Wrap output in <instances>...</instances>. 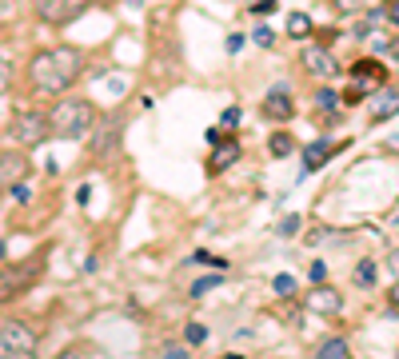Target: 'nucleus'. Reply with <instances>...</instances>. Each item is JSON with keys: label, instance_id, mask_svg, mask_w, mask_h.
<instances>
[{"label": "nucleus", "instance_id": "obj_1", "mask_svg": "<svg viewBox=\"0 0 399 359\" xmlns=\"http://www.w3.org/2000/svg\"><path fill=\"white\" fill-rule=\"evenodd\" d=\"M80 68H84V56L68 44H60V48L37 52L32 64H28V76H32L37 96H64L80 80Z\"/></svg>", "mask_w": 399, "mask_h": 359}, {"label": "nucleus", "instance_id": "obj_2", "mask_svg": "<svg viewBox=\"0 0 399 359\" xmlns=\"http://www.w3.org/2000/svg\"><path fill=\"white\" fill-rule=\"evenodd\" d=\"M96 124V108L88 100H60L56 108H48V128L56 140H84Z\"/></svg>", "mask_w": 399, "mask_h": 359}, {"label": "nucleus", "instance_id": "obj_3", "mask_svg": "<svg viewBox=\"0 0 399 359\" xmlns=\"http://www.w3.org/2000/svg\"><path fill=\"white\" fill-rule=\"evenodd\" d=\"M8 136H13L20 148H40V144L52 136L48 112H37V108L16 112V120H13V128H8Z\"/></svg>", "mask_w": 399, "mask_h": 359}, {"label": "nucleus", "instance_id": "obj_4", "mask_svg": "<svg viewBox=\"0 0 399 359\" xmlns=\"http://www.w3.org/2000/svg\"><path fill=\"white\" fill-rule=\"evenodd\" d=\"M92 0H32V13H37L40 25H52V28H64L72 25L80 13H88Z\"/></svg>", "mask_w": 399, "mask_h": 359}, {"label": "nucleus", "instance_id": "obj_5", "mask_svg": "<svg viewBox=\"0 0 399 359\" xmlns=\"http://www.w3.org/2000/svg\"><path fill=\"white\" fill-rule=\"evenodd\" d=\"M303 68L315 80H336L339 76V60L336 52H327L324 44H303Z\"/></svg>", "mask_w": 399, "mask_h": 359}, {"label": "nucleus", "instance_id": "obj_6", "mask_svg": "<svg viewBox=\"0 0 399 359\" xmlns=\"http://www.w3.org/2000/svg\"><path fill=\"white\" fill-rule=\"evenodd\" d=\"M303 308L315 311V315H339L344 311V296H339L336 287H327V284H315L308 296H303Z\"/></svg>", "mask_w": 399, "mask_h": 359}, {"label": "nucleus", "instance_id": "obj_7", "mask_svg": "<svg viewBox=\"0 0 399 359\" xmlns=\"http://www.w3.org/2000/svg\"><path fill=\"white\" fill-rule=\"evenodd\" d=\"M0 347H13V351H37V335L28 332L20 320H4V327H0Z\"/></svg>", "mask_w": 399, "mask_h": 359}, {"label": "nucleus", "instance_id": "obj_8", "mask_svg": "<svg viewBox=\"0 0 399 359\" xmlns=\"http://www.w3.org/2000/svg\"><path fill=\"white\" fill-rule=\"evenodd\" d=\"M263 116L268 120H296V104H292V96H287V88L280 84V88H272L268 96H263Z\"/></svg>", "mask_w": 399, "mask_h": 359}, {"label": "nucleus", "instance_id": "obj_9", "mask_svg": "<svg viewBox=\"0 0 399 359\" xmlns=\"http://www.w3.org/2000/svg\"><path fill=\"white\" fill-rule=\"evenodd\" d=\"M236 160H240V140H220L208 156V176H224Z\"/></svg>", "mask_w": 399, "mask_h": 359}, {"label": "nucleus", "instance_id": "obj_10", "mask_svg": "<svg viewBox=\"0 0 399 359\" xmlns=\"http://www.w3.org/2000/svg\"><path fill=\"white\" fill-rule=\"evenodd\" d=\"M351 80L363 88H384L387 84V68L379 60H355L351 64Z\"/></svg>", "mask_w": 399, "mask_h": 359}, {"label": "nucleus", "instance_id": "obj_11", "mask_svg": "<svg viewBox=\"0 0 399 359\" xmlns=\"http://www.w3.org/2000/svg\"><path fill=\"white\" fill-rule=\"evenodd\" d=\"M332 152H336V144H332V140H312V144L303 148V176H315V172H320V168L332 160ZM303 176H299V180H303Z\"/></svg>", "mask_w": 399, "mask_h": 359}, {"label": "nucleus", "instance_id": "obj_12", "mask_svg": "<svg viewBox=\"0 0 399 359\" xmlns=\"http://www.w3.org/2000/svg\"><path fill=\"white\" fill-rule=\"evenodd\" d=\"M391 116H399V88H379V96L372 100V124H384V120H391Z\"/></svg>", "mask_w": 399, "mask_h": 359}, {"label": "nucleus", "instance_id": "obj_13", "mask_svg": "<svg viewBox=\"0 0 399 359\" xmlns=\"http://www.w3.org/2000/svg\"><path fill=\"white\" fill-rule=\"evenodd\" d=\"M0 168H4V184H8V188L20 184V180L28 176V160H25V156H13V152H4V156H0Z\"/></svg>", "mask_w": 399, "mask_h": 359}, {"label": "nucleus", "instance_id": "obj_14", "mask_svg": "<svg viewBox=\"0 0 399 359\" xmlns=\"http://www.w3.org/2000/svg\"><path fill=\"white\" fill-rule=\"evenodd\" d=\"M312 359H351L348 351V339H339V335H332V339H324V344L315 347Z\"/></svg>", "mask_w": 399, "mask_h": 359}, {"label": "nucleus", "instance_id": "obj_15", "mask_svg": "<svg viewBox=\"0 0 399 359\" xmlns=\"http://www.w3.org/2000/svg\"><path fill=\"white\" fill-rule=\"evenodd\" d=\"M268 152H272V160H287V156L296 152V136H292V132H272Z\"/></svg>", "mask_w": 399, "mask_h": 359}, {"label": "nucleus", "instance_id": "obj_16", "mask_svg": "<svg viewBox=\"0 0 399 359\" xmlns=\"http://www.w3.org/2000/svg\"><path fill=\"white\" fill-rule=\"evenodd\" d=\"M351 280H355V287H375V280H379V263L360 260L355 263V272H351Z\"/></svg>", "mask_w": 399, "mask_h": 359}, {"label": "nucleus", "instance_id": "obj_17", "mask_svg": "<svg viewBox=\"0 0 399 359\" xmlns=\"http://www.w3.org/2000/svg\"><path fill=\"white\" fill-rule=\"evenodd\" d=\"M287 37H292V40L312 37V16H308V13H292V16H287Z\"/></svg>", "mask_w": 399, "mask_h": 359}, {"label": "nucleus", "instance_id": "obj_18", "mask_svg": "<svg viewBox=\"0 0 399 359\" xmlns=\"http://www.w3.org/2000/svg\"><path fill=\"white\" fill-rule=\"evenodd\" d=\"M120 128H124V124L104 128V132H100V140L92 144V156H96V160H104V156H108V148H116V140H120Z\"/></svg>", "mask_w": 399, "mask_h": 359}, {"label": "nucleus", "instance_id": "obj_19", "mask_svg": "<svg viewBox=\"0 0 399 359\" xmlns=\"http://www.w3.org/2000/svg\"><path fill=\"white\" fill-rule=\"evenodd\" d=\"M220 284H224V275H220V272H216V275H204V280H196V284H192V296H208V292H216V287H220Z\"/></svg>", "mask_w": 399, "mask_h": 359}, {"label": "nucleus", "instance_id": "obj_20", "mask_svg": "<svg viewBox=\"0 0 399 359\" xmlns=\"http://www.w3.org/2000/svg\"><path fill=\"white\" fill-rule=\"evenodd\" d=\"M204 339H208V327H204V323H196V320H192V323H188V327H184V344H188V347H200V344H204Z\"/></svg>", "mask_w": 399, "mask_h": 359}, {"label": "nucleus", "instance_id": "obj_21", "mask_svg": "<svg viewBox=\"0 0 399 359\" xmlns=\"http://www.w3.org/2000/svg\"><path fill=\"white\" fill-rule=\"evenodd\" d=\"M272 292H275V296H296V275L280 272V275L272 280Z\"/></svg>", "mask_w": 399, "mask_h": 359}, {"label": "nucleus", "instance_id": "obj_22", "mask_svg": "<svg viewBox=\"0 0 399 359\" xmlns=\"http://www.w3.org/2000/svg\"><path fill=\"white\" fill-rule=\"evenodd\" d=\"M339 100H344V96H339L336 88H320V92H315V104H320L324 112H332V108L339 104Z\"/></svg>", "mask_w": 399, "mask_h": 359}, {"label": "nucleus", "instance_id": "obj_23", "mask_svg": "<svg viewBox=\"0 0 399 359\" xmlns=\"http://www.w3.org/2000/svg\"><path fill=\"white\" fill-rule=\"evenodd\" d=\"M251 40H256V44H260V48H272L275 44V32L268 25H256V32H251Z\"/></svg>", "mask_w": 399, "mask_h": 359}, {"label": "nucleus", "instance_id": "obj_24", "mask_svg": "<svg viewBox=\"0 0 399 359\" xmlns=\"http://www.w3.org/2000/svg\"><path fill=\"white\" fill-rule=\"evenodd\" d=\"M299 223H303L299 216H284V220H280V228H275V235H284V240H287V235L299 232Z\"/></svg>", "mask_w": 399, "mask_h": 359}, {"label": "nucleus", "instance_id": "obj_25", "mask_svg": "<svg viewBox=\"0 0 399 359\" xmlns=\"http://www.w3.org/2000/svg\"><path fill=\"white\" fill-rule=\"evenodd\" d=\"M192 263H208V268H216V272H224V268H228V260H220V256H208V252H196V256H192Z\"/></svg>", "mask_w": 399, "mask_h": 359}, {"label": "nucleus", "instance_id": "obj_26", "mask_svg": "<svg viewBox=\"0 0 399 359\" xmlns=\"http://www.w3.org/2000/svg\"><path fill=\"white\" fill-rule=\"evenodd\" d=\"M240 120H244V108H224V116H220L224 128H240Z\"/></svg>", "mask_w": 399, "mask_h": 359}, {"label": "nucleus", "instance_id": "obj_27", "mask_svg": "<svg viewBox=\"0 0 399 359\" xmlns=\"http://www.w3.org/2000/svg\"><path fill=\"white\" fill-rule=\"evenodd\" d=\"M275 4H280V0H256V4H251L248 13H251V16H260V20H263L268 13H275Z\"/></svg>", "mask_w": 399, "mask_h": 359}, {"label": "nucleus", "instance_id": "obj_28", "mask_svg": "<svg viewBox=\"0 0 399 359\" xmlns=\"http://www.w3.org/2000/svg\"><path fill=\"white\" fill-rule=\"evenodd\" d=\"M244 44H248V37H244V32H232V37H228V44H224V52H228V56H236Z\"/></svg>", "mask_w": 399, "mask_h": 359}, {"label": "nucleus", "instance_id": "obj_29", "mask_svg": "<svg viewBox=\"0 0 399 359\" xmlns=\"http://www.w3.org/2000/svg\"><path fill=\"white\" fill-rule=\"evenodd\" d=\"M308 275H312V284H327V263L315 260L312 268H308Z\"/></svg>", "mask_w": 399, "mask_h": 359}, {"label": "nucleus", "instance_id": "obj_30", "mask_svg": "<svg viewBox=\"0 0 399 359\" xmlns=\"http://www.w3.org/2000/svg\"><path fill=\"white\" fill-rule=\"evenodd\" d=\"M327 240V228H312V232L303 235V244H308V248H315V244H324Z\"/></svg>", "mask_w": 399, "mask_h": 359}, {"label": "nucleus", "instance_id": "obj_31", "mask_svg": "<svg viewBox=\"0 0 399 359\" xmlns=\"http://www.w3.org/2000/svg\"><path fill=\"white\" fill-rule=\"evenodd\" d=\"M363 96H367V88H363V84H351L348 92H344V100H348V104H360Z\"/></svg>", "mask_w": 399, "mask_h": 359}, {"label": "nucleus", "instance_id": "obj_32", "mask_svg": "<svg viewBox=\"0 0 399 359\" xmlns=\"http://www.w3.org/2000/svg\"><path fill=\"white\" fill-rule=\"evenodd\" d=\"M8 196H13L16 204H28V200H32V192H28L25 184H13V188H8Z\"/></svg>", "mask_w": 399, "mask_h": 359}, {"label": "nucleus", "instance_id": "obj_33", "mask_svg": "<svg viewBox=\"0 0 399 359\" xmlns=\"http://www.w3.org/2000/svg\"><path fill=\"white\" fill-rule=\"evenodd\" d=\"M164 359H188V347H180V344H168V347H164Z\"/></svg>", "mask_w": 399, "mask_h": 359}, {"label": "nucleus", "instance_id": "obj_34", "mask_svg": "<svg viewBox=\"0 0 399 359\" xmlns=\"http://www.w3.org/2000/svg\"><path fill=\"white\" fill-rule=\"evenodd\" d=\"M37 351H13V347H0V359H32Z\"/></svg>", "mask_w": 399, "mask_h": 359}, {"label": "nucleus", "instance_id": "obj_35", "mask_svg": "<svg viewBox=\"0 0 399 359\" xmlns=\"http://www.w3.org/2000/svg\"><path fill=\"white\" fill-rule=\"evenodd\" d=\"M363 8V0H336V13H355Z\"/></svg>", "mask_w": 399, "mask_h": 359}, {"label": "nucleus", "instance_id": "obj_36", "mask_svg": "<svg viewBox=\"0 0 399 359\" xmlns=\"http://www.w3.org/2000/svg\"><path fill=\"white\" fill-rule=\"evenodd\" d=\"M387 272H391V275L399 280V248H391V252H387Z\"/></svg>", "mask_w": 399, "mask_h": 359}, {"label": "nucleus", "instance_id": "obj_37", "mask_svg": "<svg viewBox=\"0 0 399 359\" xmlns=\"http://www.w3.org/2000/svg\"><path fill=\"white\" fill-rule=\"evenodd\" d=\"M387 20L399 28V0H387Z\"/></svg>", "mask_w": 399, "mask_h": 359}, {"label": "nucleus", "instance_id": "obj_38", "mask_svg": "<svg viewBox=\"0 0 399 359\" xmlns=\"http://www.w3.org/2000/svg\"><path fill=\"white\" fill-rule=\"evenodd\" d=\"M204 144H208V148H216V144H220V132H216V128H208V132H204Z\"/></svg>", "mask_w": 399, "mask_h": 359}, {"label": "nucleus", "instance_id": "obj_39", "mask_svg": "<svg viewBox=\"0 0 399 359\" xmlns=\"http://www.w3.org/2000/svg\"><path fill=\"white\" fill-rule=\"evenodd\" d=\"M88 196H92V188H88V184L76 188V204H88Z\"/></svg>", "mask_w": 399, "mask_h": 359}, {"label": "nucleus", "instance_id": "obj_40", "mask_svg": "<svg viewBox=\"0 0 399 359\" xmlns=\"http://www.w3.org/2000/svg\"><path fill=\"white\" fill-rule=\"evenodd\" d=\"M387 299H391V311H399V280H395V287L387 292Z\"/></svg>", "mask_w": 399, "mask_h": 359}, {"label": "nucleus", "instance_id": "obj_41", "mask_svg": "<svg viewBox=\"0 0 399 359\" xmlns=\"http://www.w3.org/2000/svg\"><path fill=\"white\" fill-rule=\"evenodd\" d=\"M391 56H395V60H399V37L391 40Z\"/></svg>", "mask_w": 399, "mask_h": 359}, {"label": "nucleus", "instance_id": "obj_42", "mask_svg": "<svg viewBox=\"0 0 399 359\" xmlns=\"http://www.w3.org/2000/svg\"><path fill=\"white\" fill-rule=\"evenodd\" d=\"M387 148L395 152V148H399V136H391V140H387Z\"/></svg>", "mask_w": 399, "mask_h": 359}, {"label": "nucleus", "instance_id": "obj_43", "mask_svg": "<svg viewBox=\"0 0 399 359\" xmlns=\"http://www.w3.org/2000/svg\"><path fill=\"white\" fill-rule=\"evenodd\" d=\"M220 359H244V355H236V351H224V355H220Z\"/></svg>", "mask_w": 399, "mask_h": 359}, {"label": "nucleus", "instance_id": "obj_44", "mask_svg": "<svg viewBox=\"0 0 399 359\" xmlns=\"http://www.w3.org/2000/svg\"><path fill=\"white\" fill-rule=\"evenodd\" d=\"M60 359H80V355H76V351H64V355Z\"/></svg>", "mask_w": 399, "mask_h": 359}, {"label": "nucleus", "instance_id": "obj_45", "mask_svg": "<svg viewBox=\"0 0 399 359\" xmlns=\"http://www.w3.org/2000/svg\"><path fill=\"white\" fill-rule=\"evenodd\" d=\"M391 223H399V211H395V216H391Z\"/></svg>", "mask_w": 399, "mask_h": 359}]
</instances>
